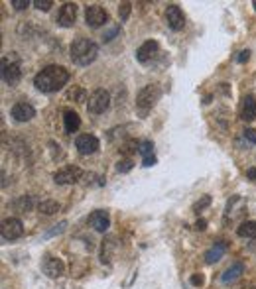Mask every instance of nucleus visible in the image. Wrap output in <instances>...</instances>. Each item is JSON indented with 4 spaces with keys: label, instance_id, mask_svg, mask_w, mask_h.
I'll list each match as a JSON object with an SVG mask.
<instances>
[{
    "label": "nucleus",
    "instance_id": "1",
    "mask_svg": "<svg viewBox=\"0 0 256 289\" xmlns=\"http://www.w3.org/2000/svg\"><path fill=\"white\" fill-rule=\"evenodd\" d=\"M69 81V71L61 65H47L34 77V87L42 92H55Z\"/></svg>",
    "mask_w": 256,
    "mask_h": 289
},
{
    "label": "nucleus",
    "instance_id": "2",
    "mask_svg": "<svg viewBox=\"0 0 256 289\" xmlns=\"http://www.w3.org/2000/svg\"><path fill=\"white\" fill-rule=\"evenodd\" d=\"M99 55V45L95 44L93 40H87V38H79L71 44V59L73 63L79 67H87L91 65Z\"/></svg>",
    "mask_w": 256,
    "mask_h": 289
},
{
    "label": "nucleus",
    "instance_id": "3",
    "mask_svg": "<svg viewBox=\"0 0 256 289\" xmlns=\"http://www.w3.org/2000/svg\"><path fill=\"white\" fill-rule=\"evenodd\" d=\"M160 97H162V89L156 83L146 85L144 89L140 90L138 97H136V111H138L140 116H146L148 112L152 111L156 107V103L160 101Z\"/></svg>",
    "mask_w": 256,
    "mask_h": 289
},
{
    "label": "nucleus",
    "instance_id": "4",
    "mask_svg": "<svg viewBox=\"0 0 256 289\" xmlns=\"http://www.w3.org/2000/svg\"><path fill=\"white\" fill-rule=\"evenodd\" d=\"M109 105H111V94L105 89H97L87 101V109L93 114H103L109 109Z\"/></svg>",
    "mask_w": 256,
    "mask_h": 289
},
{
    "label": "nucleus",
    "instance_id": "5",
    "mask_svg": "<svg viewBox=\"0 0 256 289\" xmlns=\"http://www.w3.org/2000/svg\"><path fill=\"white\" fill-rule=\"evenodd\" d=\"M0 234L4 240H18L24 236V224L20 219H6L2 221V226H0Z\"/></svg>",
    "mask_w": 256,
    "mask_h": 289
},
{
    "label": "nucleus",
    "instance_id": "6",
    "mask_svg": "<svg viewBox=\"0 0 256 289\" xmlns=\"http://www.w3.org/2000/svg\"><path fill=\"white\" fill-rule=\"evenodd\" d=\"M20 77H22V69H20L18 59H14V61L2 59V79L6 85H10V87L16 85L20 81Z\"/></svg>",
    "mask_w": 256,
    "mask_h": 289
},
{
    "label": "nucleus",
    "instance_id": "7",
    "mask_svg": "<svg viewBox=\"0 0 256 289\" xmlns=\"http://www.w3.org/2000/svg\"><path fill=\"white\" fill-rule=\"evenodd\" d=\"M109 20V14H107V10L103 8V6H99V4H93V6H89L87 10H85V22L89 24L91 28H101V26H105Z\"/></svg>",
    "mask_w": 256,
    "mask_h": 289
},
{
    "label": "nucleus",
    "instance_id": "8",
    "mask_svg": "<svg viewBox=\"0 0 256 289\" xmlns=\"http://www.w3.org/2000/svg\"><path fill=\"white\" fill-rule=\"evenodd\" d=\"M81 177H83V171H81L79 167H75V165L63 167V169H59V171L53 173V181H55L57 185H73V183H77Z\"/></svg>",
    "mask_w": 256,
    "mask_h": 289
},
{
    "label": "nucleus",
    "instance_id": "9",
    "mask_svg": "<svg viewBox=\"0 0 256 289\" xmlns=\"http://www.w3.org/2000/svg\"><path fill=\"white\" fill-rule=\"evenodd\" d=\"M75 148L79 150L81 156H91L99 150V140L95 138L93 134H81L75 140Z\"/></svg>",
    "mask_w": 256,
    "mask_h": 289
},
{
    "label": "nucleus",
    "instance_id": "10",
    "mask_svg": "<svg viewBox=\"0 0 256 289\" xmlns=\"http://www.w3.org/2000/svg\"><path fill=\"white\" fill-rule=\"evenodd\" d=\"M158 51H160V44L156 40H148L136 49V59L140 63H150L158 55Z\"/></svg>",
    "mask_w": 256,
    "mask_h": 289
},
{
    "label": "nucleus",
    "instance_id": "11",
    "mask_svg": "<svg viewBox=\"0 0 256 289\" xmlns=\"http://www.w3.org/2000/svg\"><path fill=\"white\" fill-rule=\"evenodd\" d=\"M42 269H44V273H46L47 277H51V279H57V277H61L65 273L63 262L59 258H55V256H46V260L42 264Z\"/></svg>",
    "mask_w": 256,
    "mask_h": 289
},
{
    "label": "nucleus",
    "instance_id": "12",
    "mask_svg": "<svg viewBox=\"0 0 256 289\" xmlns=\"http://www.w3.org/2000/svg\"><path fill=\"white\" fill-rule=\"evenodd\" d=\"M10 116L16 120V122H30L34 116H36V109L30 105V103H16L10 111Z\"/></svg>",
    "mask_w": 256,
    "mask_h": 289
},
{
    "label": "nucleus",
    "instance_id": "13",
    "mask_svg": "<svg viewBox=\"0 0 256 289\" xmlns=\"http://www.w3.org/2000/svg\"><path fill=\"white\" fill-rule=\"evenodd\" d=\"M165 20H167L172 30H182V28L186 26L184 12H182V8L176 6V4H169V6L165 8Z\"/></svg>",
    "mask_w": 256,
    "mask_h": 289
},
{
    "label": "nucleus",
    "instance_id": "14",
    "mask_svg": "<svg viewBox=\"0 0 256 289\" xmlns=\"http://www.w3.org/2000/svg\"><path fill=\"white\" fill-rule=\"evenodd\" d=\"M75 18H77V4H73V2H65V4L59 8L57 22L61 24L63 28H69V26L75 24Z\"/></svg>",
    "mask_w": 256,
    "mask_h": 289
},
{
    "label": "nucleus",
    "instance_id": "15",
    "mask_svg": "<svg viewBox=\"0 0 256 289\" xmlns=\"http://www.w3.org/2000/svg\"><path fill=\"white\" fill-rule=\"evenodd\" d=\"M240 116H242L244 122H252L256 118V97L254 94H246V97L242 99Z\"/></svg>",
    "mask_w": 256,
    "mask_h": 289
},
{
    "label": "nucleus",
    "instance_id": "16",
    "mask_svg": "<svg viewBox=\"0 0 256 289\" xmlns=\"http://www.w3.org/2000/svg\"><path fill=\"white\" fill-rule=\"evenodd\" d=\"M91 226H93L97 232H107L109 226H111V219L105 211H95L91 215Z\"/></svg>",
    "mask_w": 256,
    "mask_h": 289
},
{
    "label": "nucleus",
    "instance_id": "17",
    "mask_svg": "<svg viewBox=\"0 0 256 289\" xmlns=\"http://www.w3.org/2000/svg\"><path fill=\"white\" fill-rule=\"evenodd\" d=\"M225 252H227V244L225 242H217V244H213L205 252V262L207 264H217L223 256H225Z\"/></svg>",
    "mask_w": 256,
    "mask_h": 289
},
{
    "label": "nucleus",
    "instance_id": "18",
    "mask_svg": "<svg viewBox=\"0 0 256 289\" xmlns=\"http://www.w3.org/2000/svg\"><path fill=\"white\" fill-rule=\"evenodd\" d=\"M242 271H244V266H242V262H234L231 267H227L225 271H223V275H221V281L223 283H233L236 281L240 275H242Z\"/></svg>",
    "mask_w": 256,
    "mask_h": 289
},
{
    "label": "nucleus",
    "instance_id": "19",
    "mask_svg": "<svg viewBox=\"0 0 256 289\" xmlns=\"http://www.w3.org/2000/svg\"><path fill=\"white\" fill-rule=\"evenodd\" d=\"M63 126H65V132H77L79 126H81V118L75 111H65L63 112Z\"/></svg>",
    "mask_w": 256,
    "mask_h": 289
},
{
    "label": "nucleus",
    "instance_id": "20",
    "mask_svg": "<svg viewBox=\"0 0 256 289\" xmlns=\"http://www.w3.org/2000/svg\"><path fill=\"white\" fill-rule=\"evenodd\" d=\"M236 234L242 236V238H256V221H246V223H242L238 226Z\"/></svg>",
    "mask_w": 256,
    "mask_h": 289
},
{
    "label": "nucleus",
    "instance_id": "21",
    "mask_svg": "<svg viewBox=\"0 0 256 289\" xmlns=\"http://www.w3.org/2000/svg\"><path fill=\"white\" fill-rule=\"evenodd\" d=\"M38 211L44 213V215H55L59 211V203L57 201H51V199H46L42 203H38Z\"/></svg>",
    "mask_w": 256,
    "mask_h": 289
},
{
    "label": "nucleus",
    "instance_id": "22",
    "mask_svg": "<svg viewBox=\"0 0 256 289\" xmlns=\"http://www.w3.org/2000/svg\"><path fill=\"white\" fill-rule=\"evenodd\" d=\"M152 148H154V144H152V142H148V140H144V142H140L138 144V152L144 157L152 156Z\"/></svg>",
    "mask_w": 256,
    "mask_h": 289
},
{
    "label": "nucleus",
    "instance_id": "23",
    "mask_svg": "<svg viewBox=\"0 0 256 289\" xmlns=\"http://www.w3.org/2000/svg\"><path fill=\"white\" fill-rule=\"evenodd\" d=\"M132 159H122V161H118L117 163V171H120V173H126V171H130L132 169Z\"/></svg>",
    "mask_w": 256,
    "mask_h": 289
},
{
    "label": "nucleus",
    "instance_id": "24",
    "mask_svg": "<svg viewBox=\"0 0 256 289\" xmlns=\"http://www.w3.org/2000/svg\"><path fill=\"white\" fill-rule=\"evenodd\" d=\"M34 6H36L38 10H42V12H47V10L53 6V2H51V0H34Z\"/></svg>",
    "mask_w": 256,
    "mask_h": 289
},
{
    "label": "nucleus",
    "instance_id": "25",
    "mask_svg": "<svg viewBox=\"0 0 256 289\" xmlns=\"http://www.w3.org/2000/svg\"><path fill=\"white\" fill-rule=\"evenodd\" d=\"M242 138H244L248 144H252V146H254V144H256V130H252V128H246V130L242 132Z\"/></svg>",
    "mask_w": 256,
    "mask_h": 289
},
{
    "label": "nucleus",
    "instance_id": "26",
    "mask_svg": "<svg viewBox=\"0 0 256 289\" xmlns=\"http://www.w3.org/2000/svg\"><path fill=\"white\" fill-rule=\"evenodd\" d=\"M69 99H75L77 103H83V101L87 99V94H85L83 89H75V92H69Z\"/></svg>",
    "mask_w": 256,
    "mask_h": 289
},
{
    "label": "nucleus",
    "instance_id": "27",
    "mask_svg": "<svg viewBox=\"0 0 256 289\" xmlns=\"http://www.w3.org/2000/svg\"><path fill=\"white\" fill-rule=\"evenodd\" d=\"M209 203H211V197H209V195H205L203 199H201L199 203H197V205H195V213H201V209H205Z\"/></svg>",
    "mask_w": 256,
    "mask_h": 289
},
{
    "label": "nucleus",
    "instance_id": "28",
    "mask_svg": "<svg viewBox=\"0 0 256 289\" xmlns=\"http://www.w3.org/2000/svg\"><path fill=\"white\" fill-rule=\"evenodd\" d=\"M10 4H12V6L16 8V10H24V8H26V6L30 4V2H28V0H12Z\"/></svg>",
    "mask_w": 256,
    "mask_h": 289
},
{
    "label": "nucleus",
    "instance_id": "29",
    "mask_svg": "<svg viewBox=\"0 0 256 289\" xmlns=\"http://www.w3.org/2000/svg\"><path fill=\"white\" fill-rule=\"evenodd\" d=\"M248 57H250V51L246 49V51H240V53H238L236 61H238V63H244V61H248Z\"/></svg>",
    "mask_w": 256,
    "mask_h": 289
},
{
    "label": "nucleus",
    "instance_id": "30",
    "mask_svg": "<svg viewBox=\"0 0 256 289\" xmlns=\"http://www.w3.org/2000/svg\"><path fill=\"white\" fill-rule=\"evenodd\" d=\"M18 207H24L26 211L32 207V197H24V199H20L18 201Z\"/></svg>",
    "mask_w": 256,
    "mask_h": 289
},
{
    "label": "nucleus",
    "instance_id": "31",
    "mask_svg": "<svg viewBox=\"0 0 256 289\" xmlns=\"http://www.w3.org/2000/svg\"><path fill=\"white\" fill-rule=\"evenodd\" d=\"M191 283H193V285H201V283H203V275H201V273H195V275L191 277Z\"/></svg>",
    "mask_w": 256,
    "mask_h": 289
},
{
    "label": "nucleus",
    "instance_id": "32",
    "mask_svg": "<svg viewBox=\"0 0 256 289\" xmlns=\"http://www.w3.org/2000/svg\"><path fill=\"white\" fill-rule=\"evenodd\" d=\"M246 177L250 179V181H254V183H256V167H250V169L246 171Z\"/></svg>",
    "mask_w": 256,
    "mask_h": 289
},
{
    "label": "nucleus",
    "instance_id": "33",
    "mask_svg": "<svg viewBox=\"0 0 256 289\" xmlns=\"http://www.w3.org/2000/svg\"><path fill=\"white\" fill-rule=\"evenodd\" d=\"M205 226H207L205 221H197V223H195V230H205Z\"/></svg>",
    "mask_w": 256,
    "mask_h": 289
},
{
    "label": "nucleus",
    "instance_id": "34",
    "mask_svg": "<svg viewBox=\"0 0 256 289\" xmlns=\"http://www.w3.org/2000/svg\"><path fill=\"white\" fill-rule=\"evenodd\" d=\"M128 8H130V4H122V18L128 16Z\"/></svg>",
    "mask_w": 256,
    "mask_h": 289
},
{
    "label": "nucleus",
    "instance_id": "35",
    "mask_svg": "<svg viewBox=\"0 0 256 289\" xmlns=\"http://www.w3.org/2000/svg\"><path fill=\"white\" fill-rule=\"evenodd\" d=\"M240 289H254L252 285H244V287H240Z\"/></svg>",
    "mask_w": 256,
    "mask_h": 289
},
{
    "label": "nucleus",
    "instance_id": "36",
    "mask_svg": "<svg viewBox=\"0 0 256 289\" xmlns=\"http://www.w3.org/2000/svg\"><path fill=\"white\" fill-rule=\"evenodd\" d=\"M252 4H254V10H256V0H254V2H252Z\"/></svg>",
    "mask_w": 256,
    "mask_h": 289
}]
</instances>
